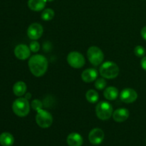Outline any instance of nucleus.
<instances>
[{
  "instance_id": "nucleus-1",
  "label": "nucleus",
  "mask_w": 146,
  "mask_h": 146,
  "mask_svg": "<svg viewBox=\"0 0 146 146\" xmlns=\"http://www.w3.org/2000/svg\"><path fill=\"white\" fill-rule=\"evenodd\" d=\"M29 70L36 77H41L45 74L48 68V60L41 54H36L29 58L28 62Z\"/></svg>"
},
{
  "instance_id": "nucleus-2",
  "label": "nucleus",
  "mask_w": 146,
  "mask_h": 146,
  "mask_svg": "<svg viewBox=\"0 0 146 146\" xmlns=\"http://www.w3.org/2000/svg\"><path fill=\"white\" fill-rule=\"evenodd\" d=\"M119 67L115 63L112 61H106L101 64L99 68V73L104 78L113 79L116 78L119 74Z\"/></svg>"
},
{
  "instance_id": "nucleus-3",
  "label": "nucleus",
  "mask_w": 146,
  "mask_h": 146,
  "mask_svg": "<svg viewBox=\"0 0 146 146\" xmlns=\"http://www.w3.org/2000/svg\"><path fill=\"white\" fill-rule=\"evenodd\" d=\"M13 112L19 117H25L30 111V105L29 100L26 98L19 97L16 99L12 104Z\"/></svg>"
},
{
  "instance_id": "nucleus-4",
  "label": "nucleus",
  "mask_w": 146,
  "mask_h": 146,
  "mask_svg": "<svg viewBox=\"0 0 146 146\" xmlns=\"http://www.w3.org/2000/svg\"><path fill=\"white\" fill-rule=\"evenodd\" d=\"M113 107L110 103L107 101H101L96 107V116L102 121L108 120L113 115Z\"/></svg>"
},
{
  "instance_id": "nucleus-5",
  "label": "nucleus",
  "mask_w": 146,
  "mask_h": 146,
  "mask_svg": "<svg viewBox=\"0 0 146 146\" xmlns=\"http://www.w3.org/2000/svg\"><path fill=\"white\" fill-rule=\"evenodd\" d=\"M87 57L89 62L93 66H98L104 61V54L101 48L93 46L88 48L87 51Z\"/></svg>"
},
{
  "instance_id": "nucleus-6",
  "label": "nucleus",
  "mask_w": 146,
  "mask_h": 146,
  "mask_svg": "<svg viewBox=\"0 0 146 146\" xmlns=\"http://www.w3.org/2000/svg\"><path fill=\"white\" fill-rule=\"evenodd\" d=\"M36 122L37 125L42 128H48L53 123V116L48 111L41 109L37 111L36 115Z\"/></svg>"
},
{
  "instance_id": "nucleus-7",
  "label": "nucleus",
  "mask_w": 146,
  "mask_h": 146,
  "mask_svg": "<svg viewBox=\"0 0 146 146\" xmlns=\"http://www.w3.org/2000/svg\"><path fill=\"white\" fill-rule=\"evenodd\" d=\"M67 62L74 68H81L85 65V58L78 51H71L67 56Z\"/></svg>"
},
{
  "instance_id": "nucleus-8",
  "label": "nucleus",
  "mask_w": 146,
  "mask_h": 146,
  "mask_svg": "<svg viewBox=\"0 0 146 146\" xmlns=\"http://www.w3.org/2000/svg\"><path fill=\"white\" fill-rule=\"evenodd\" d=\"M44 32L43 27L38 23H33L27 29V36L31 40H38Z\"/></svg>"
},
{
  "instance_id": "nucleus-9",
  "label": "nucleus",
  "mask_w": 146,
  "mask_h": 146,
  "mask_svg": "<svg viewBox=\"0 0 146 146\" xmlns=\"http://www.w3.org/2000/svg\"><path fill=\"white\" fill-rule=\"evenodd\" d=\"M120 98L125 104H131L136 101L138 98V94L133 88H124L120 94Z\"/></svg>"
},
{
  "instance_id": "nucleus-10",
  "label": "nucleus",
  "mask_w": 146,
  "mask_h": 146,
  "mask_svg": "<svg viewBox=\"0 0 146 146\" xmlns=\"http://www.w3.org/2000/svg\"><path fill=\"white\" fill-rule=\"evenodd\" d=\"M104 132L101 128H96L91 130L88 134V140L93 145H99L104 139Z\"/></svg>"
},
{
  "instance_id": "nucleus-11",
  "label": "nucleus",
  "mask_w": 146,
  "mask_h": 146,
  "mask_svg": "<svg viewBox=\"0 0 146 146\" xmlns=\"http://www.w3.org/2000/svg\"><path fill=\"white\" fill-rule=\"evenodd\" d=\"M14 54L19 60H26L30 56L31 50L26 44H19L14 48Z\"/></svg>"
},
{
  "instance_id": "nucleus-12",
  "label": "nucleus",
  "mask_w": 146,
  "mask_h": 146,
  "mask_svg": "<svg viewBox=\"0 0 146 146\" xmlns=\"http://www.w3.org/2000/svg\"><path fill=\"white\" fill-rule=\"evenodd\" d=\"M130 115V112L126 108H118L113 113L112 117L115 122L122 123L126 121Z\"/></svg>"
},
{
  "instance_id": "nucleus-13",
  "label": "nucleus",
  "mask_w": 146,
  "mask_h": 146,
  "mask_svg": "<svg viewBox=\"0 0 146 146\" xmlns=\"http://www.w3.org/2000/svg\"><path fill=\"white\" fill-rule=\"evenodd\" d=\"M98 71L94 68H87L81 74V78L86 83H91L96 81L98 77Z\"/></svg>"
},
{
  "instance_id": "nucleus-14",
  "label": "nucleus",
  "mask_w": 146,
  "mask_h": 146,
  "mask_svg": "<svg viewBox=\"0 0 146 146\" xmlns=\"http://www.w3.org/2000/svg\"><path fill=\"white\" fill-rule=\"evenodd\" d=\"M66 142L69 146H81L84 143V139L80 134L71 133L67 137Z\"/></svg>"
},
{
  "instance_id": "nucleus-15",
  "label": "nucleus",
  "mask_w": 146,
  "mask_h": 146,
  "mask_svg": "<svg viewBox=\"0 0 146 146\" xmlns=\"http://www.w3.org/2000/svg\"><path fill=\"white\" fill-rule=\"evenodd\" d=\"M46 0H29L28 7L34 11H40L45 8Z\"/></svg>"
},
{
  "instance_id": "nucleus-16",
  "label": "nucleus",
  "mask_w": 146,
  "mask_h": 146,
  "mask_svg": "<svg viewBox=\"0 0 146 146\" xmlns=\"http://www.w3.org/2000/svg\"><path fill=\"white\" fill-rule=\"evenodd\" d=\"M27 86V84L23 81H18L15 83V84L13 86V92L14 95L18 97H21L26 94Z\"/></svg>"
},
{
  "instance_id": "nucleus-17",
  "label": "nucleus",
  "mask_w": 146,
  "mask_h": 146,
  "mask_svg": "<svg viewBox=\"0 0 146 146\" xmlns=\"http://www.w3.org/2000/svg\"><path fill=\"white\" fill-rule=\"evenodd\" d=\"M104 96L108 101L115 100L118 96V90L114 86L107 87L104 92Z\"/></svg>"
},
{
  "instance_id": "nucleus-18",
  "label": "nucleus",
  "mask_w": 146,
  "mask_h": 146,
  "mask_svg": "<svg viewBox=\"0 0 146 146\" xmlns=\"http://www.w3.org/2000/svg\"><path fill=\"white\" fill-rule=\"evenodd\" d=\"M14 143V136L9 133L4 132L0 135V144L2 146H11Z\"/></svg>"
},
{
  "instance_id": "nucleus-19",
  "label": "nucleus",
  "mask_w": 146,
  "mask_h": 146,
  "mask_svg": "<svg viewBox=\"0 0 146 146\" xmlns=\"http://www.w3.org/2000/svg\"><path fill=\"white\" fill-rule=\"evenodd\" d=\"M86 98L87 101L91 104H96L98 101L99 96L96 91L94 89H90L86 94Z\"/></svg>"
},
{
  "instance_id": "nucleus-20",
  "label": "nucleus",
  "mask_w": 146,
  "mask_h": 146,
  "mask_svg": "<svg viewBox=\"0 0 146 146\" xmlns=\"http://www.w3.org/2000/svg\"><path fill=\"white\" fill-rule=\"evenodd\" d=\"M54 15H55V13L52 9H46L41 13V19L44 21H48L52 19L54 17Z\"/></svg>"
},
{
  "instance_id": "nucleus-21",
  "label": "nucleus",
  "mask_w": 146,
  "mask_h": 146,
  "mask_svg": "<svg viewBox=\"0 0 146 146\" xmlns=\"http://www.w3.org/2000/svg\"><path fill=\"white\" fill-rule=\"evenodd\" d=\"M94 86L97 90H104L106 86V81L104 78H98L95 81V84H94Z\"/></svg>"
},
{
  "instance_id": "nucleus-22",
  "label": "nucleus",
  "mask_w": 146,
  "mask_h": 146,
  "mask_svg": "<svg viewBox=\"0 0 146 146\" xmlns=\"http://www.w3.org/2000/svg\"><path fill=\"white\" fill-rule=\"evenodd\" d=\"M134 54L137 57L143 58L145 55V50L142 46H137L134 48Z\"/></svg>"
},
{
  "instance_id": "nucleus-23",
  "label": "nucleus",
  "mask_w": 146,
  "mask_h": 146,
  "mask_svg": "<svg viewBox=\"0 0 146 146\" xmlns=\"http://www.w3.org/2000/svg\"><path fill=\"white\" fill-rule=\"evenodd\" d=\"M31 106L34 111H38L39 110L42 109L43 104L41 101H39V100L34 99V101H32V102H31Z\"/></svg>"
},
{
  "instance_id": "nucleus-24",
  "label": "nucleus",
  "mask_w": 146,
  "mask_h": 146,
  "mask_svg": "<svg viewBox=\"0 0 146 146\" xmlns=\"http://www.w3.org/2000/svg\"><path fill=\"white\" fill-rule=\"evenodd\" d=\"M29 48L31 50V51L32 52L36 53V52H38L39 51V48H40V45H39V43L38 41H36V40H33V41H31L29 44Z\"/></svg>"
},
{
  "instance_id": "nucleus-25",
  "label": "nucleus",
  "mask_w": 146,
  "mask_h": 146,
  "mask_svg": "<svg viewBox=\"0 0 146 146\" xmlns=\"http://www.w3.org/2000/svg\"><path fill=\"white\" fill-rule=\"evenodd\" d=\"M141 65L143 69L146 71V56H144L142 58V60L141 61Z\"/></svg>"
},
{
  "instance_id": "nucleus-26",
  "label": "nucleus",
  "mask_w": 146,
  "mask_h": 146,
  "mask_svg": "<svg viewBox=\"0 0 146 146\" xmlns=\"http://www.w3.org/2000/svg\"><path fill=\"white\" fill-rule=\"evenodd\" d=\"M141 36L143 37V38H144V39L146 41V27H144L143 28L141 29Z\"/></svg>"
},
{
  "instance_id": "nucleus-27",
  "label": "nucleus",
  "mask_w": 146,
  "mask_h": 146,
  "mask_svg": "<svg viewBox=\"0 0 146 146\" xmlns=\"http://www.w3.org/2000/svg\"><path fill=\"white\" fill-rule=\"evenodd\" d=\"M31 94H30V93H28V94H26V96H25V98H27V100L29 99V98H31Z\"/></svg>"
},
{
  "instance_id": "nucleus-28",
  "label": "nucleus",
  "mask_w": 146,
  "mask_h": 146,
  "mask_svg": "<svg viewBox=\"0 0 146 146\" xmlns=\"http://www.w3.org/2000/svg\"><path fill=\"white\" fill-rule=\"evenodd\" d=\"M46 1H53L54 0H46Z\"/></svg>"
}]
</instances>
